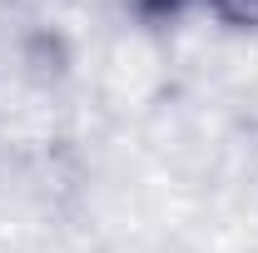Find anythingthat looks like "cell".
I'll use <instances>...</instances> for the list:
<instances>
[{
    "label": "cell",
    "mask_w": 258,
    "mask_h": 253,
    "mask_svg": "<svg viewBox=\"0 0 258 253\" xmlns=\"http://www.w3.org/2000/svg\"><path fill=\"white\" fill-rule=\"evenodd\" d=\"M144 20H174L189 5H204L209 15H219L233 30H258V0H134Z\"/></svg>",
    "instance_id": "6da1fadb"
}]
</instances>
